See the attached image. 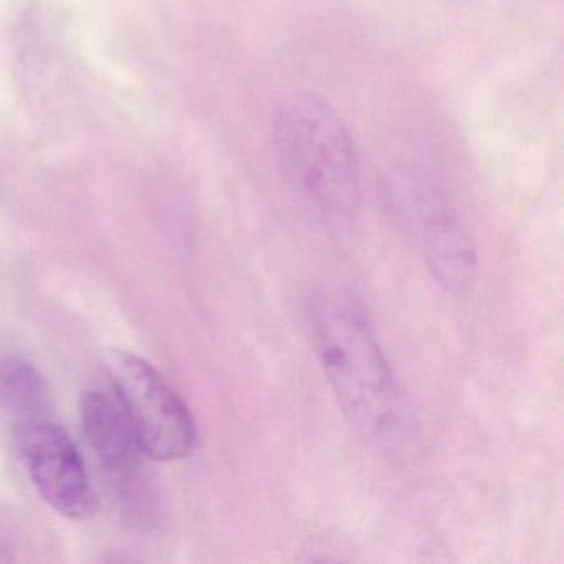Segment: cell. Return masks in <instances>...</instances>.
I'll list each match as a JSON object with an SVG mask.
<instances>
[{
    "label": "cell",
    "instance_id": "obj_3",
    "mask_svg": "<svg viewBox=\"0 0 564 564\" xmlns=\"http://www.w3.org/2000/svg\"><path fill=\"white\" fill-rule=\"evenodd\" d=\"M107 369L143 454L158 462L187 457L197 444L196 422L160 371L124 349L108 352Z\"/></svg>",
    "mask_w": 564,
    "mask_h": 564
},
{
    "label": "cell",
    "instance_id": "obj_7",
    "mask_svg": "<svg viewBox=\"0 0 564 564\" xmlns=\"http://www.w3.org/2000/svg\"><path fill=\"white\" fill-rule=\"evenodd\" d=\"M48 386L37 366L18 352H0V408L15 417L44 415Z\"/></svg>",
    "mask_w": 564,
    "mask_h": 564
},
{
    "label": "cell",
    "instance_id": "obj_2",
    "mask_svg": "<svg viewBox=\"0 0 564 564\" xmlns=\"http://www.w3.org/2000/svg\"><path fill=\"white\" fill-rule=\"evenodd\" d=\"M273 154L286 186L328 220H349L361 203L358 150L339 115L308 91L290 95L273 120Z\"/></svg>",
    "mask_w": 564,
    "mask_h": 564
},
{
    "label": "cell",
    "instance_id": "obj_6",
    "mask_svg": "<svg viewBox=\"0 0 564 564\" xmlns=\"http://www.w3.org/2000/svg\"><path fill=\"white\" fill-rule=\"evenodd\" d=\"M422 242L429 269L444 289L460 290L470 283L477 270V250L454 214L432 203L425 210Z\"/></svg>",
    "mask_w": 564,
    "mask_h": 564
},
{
    "label": "cell",
    "instance_id": "obj_1",
    "mask_svg": "<svg viewBox=\"0 0 564 564\" xmlns=\"http://www.w3.org/2000/svg\"><path fill=\"white\" fill-rule=\"evenodd\" d=\"M313 348L343 414L366 444L395 460L424 448V427L365 313L345 296L312 300Z\"/></svg>",
    "mask_w": 564,
    "mask_h": 564
},
{
    "label": "cell",
    "instance_id": "obj_5",
    "mask_svg": "<svg viewBox=\"0 0 564 564\" xmlns=\"http://www.w3.org/2000/svg\"><path fill=\"white\" fill-rule=\"evenodd\" d=\"M80 421L85 437L110 480L120 488L133 484L143 451L117 395L101 389L85 391L80 399Z\"/></svg>",
    "mask_w": 564,
    "mask_h": 564
},
{
    "label": "cell",
    "instance_id": "obj_4",
    "mask_svg": "<svg viewBox=\"0 0 564 564\" xmlns=\"http://www.w3.org/2000/svg\"><path fill=\"white\" fill-rule=\"evenodd\" d=\"M18 447L32 484L55 511L78 521L97 513V495L84 458L61 425L45 414L22 419Z\"/></svg>",
    "mask_w": 564,
    "mask_h": 564
}]
</instances>
